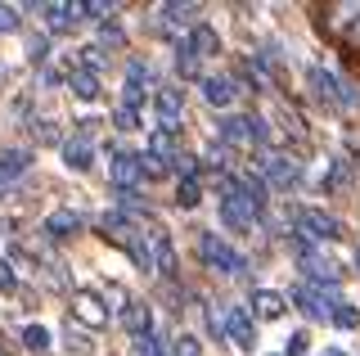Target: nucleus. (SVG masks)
<instances>
[{"mask_svg": "<svg viewBox=\"0 0 360 356\" xmlns=\"http://www.w3.org/2000/svg\"><path fill=\"white\" fill-rule=\"evenodd\" d=\"M82 230V212H72V208H54L50 217H45V235L50 239H68Z\"/></svg>", "mask_w": 360, "mask_h": 356, "instance_id": "obj_11", "label": "nucleus"}, {"mask_svg": "<svg viewBox=\"0 0 360 356\" xmlns=\"http://www.w3.org/2000/svg\"><path fill=\"white\" fill-rule=\"evenodd\" d=\"M202 99H207L212 108H225L234 99V86L225 82V77H202Z\"/></svg>", "mask_w": 360, "mask_h": 356, "instance_id": "obj_18", "label": "nucleus"}, {"mask_svg": "<svg viewBox=\"0 0 360 356\" xmlns=\"http://www.w3.org/2000/svg\"><path fill=\"white\" fill-rule=\"evenodd\" d=\"M32 136H37V140H45V144H54V140H59V131H54L50 122H41V127L32 122Z\"/></svg>", "mask_w": 360, "mask_h": 356, "instance_id": "obj_36", "label": "nucleus"}, {"mask_svg": "<svg viewBox=\"0 0 360 356\" xmlns=\"http://www.w3.org/2000/svg\"><path fill=\"white\" fill-rule=\"evenodd\" d=\"M122 325H127V333H135V338H144V333L153 329V311H149V303H122Z\"/></svg>", "mask_w": 360, "mask_h": 356, "instance_id": "obj_10", "label": "nucleus"}, {"mask_svg": "<svg viewBox=\"0 0 360 356\" xmlns=\"http://www.w3.org/2000/svg\"><path fill=\"white\" fill-rule=\"evenodd\" d=\"M108 176H112V185H117V194H131L135 185L144 181V163H140V153H112Z\"/></svg>", "mask_w": 360, "mask_h": 356, "instance_id": "obj_5", "label": "nucleus"}, {"mask_svg": "<svg viewBox=\"0 0 360 356\" xmlns=\"http://www.w3.org/2000/svg\"><path fill=\"white\" fill-rule=\"evenodd\" d=\"M72 316H77V320H86V325H104V320H108V311L99 307L90 293H77V298H72Z\"/></svg>", "mask_w": 360, "mask_h": 356, "instance_id": "obj_19", "label": "nucleus"}, {"mask_svg": "<svg viewBox=\"0 0 360 356\" xmlns=\"http://www.w3.org/2000/svg\"><path fill=\"white\" fill-rule=\"evenodd\" d=\"M9 194V185H5V176H0V198H5Z\"/></svg>", "mask_w": 360, "mask_h": 356, "instance_id": "obj_37", "label": "nucleus"}, {"mask_svg": "<svg viewBox=\"0 0 360 356\" xmlns=\"http://www.w3.org/2000/svg\"><path fill=\"white\" fill-rule=\"evenodd\" d=\"M176 68H180V77H198V54L180 41V50H176Z\"/></svg>", "mask_w": 360, "mask_h": 356, "instance_id": "obj_24", "label": "nucleus"}, {"mask_svg": "<svg viewBox=\"0 0 360 356\" xmlns=\"http://www.w3.org/2000/svg\"><path fill=\"white\" fill-rule=\"evenodd\" d=\"M185 46L194 50L198 59H207V54L221 50V37H217V27H212V23H194V27H189V41H185Z\"/></svg>", "mask_w": 360, "mask_h": 356, "instance_id": "obj_12", "label": "nucleus"}, {"mask_svg": "<svg viewBox=\"0 0 360 356\" xmlns=\"http://www.w3.org/2000/svg\"><path fill=\"white\" fill-rule=\"evenodd\" d=\"M307 82H311V91L320 95V99H329V104L342 99V77H333L329 68H320V63H311V68H307Z\"/></svg>", "mask_w": 360, "mask_h": 356, "instance_id": "obj_8", "label": "nucleus"}, {"mask_svg": "<svg viewBox=\"0 0 360 356\" xmlns=\"http://www.w3.org/2000/svg\"><path fill=\"white\" fill-rule=\"evenodd\" d=\"M63 163L72 167V172H90L95 167V149H90V140L86 136H72L63 144Z\"/></svg>", "mask_w": 360, "mask_h": 356, "instance_id": "obj_13", "label": "nucleus"}, {"mask_svg": "<svg viewBox=\"0 0 360 356\" xmlns=\"http://www.w3.org/2000/svg\"><path fill=\"white\" fill-rule=\"evenodd\" d=\"M131 352H135V356H162V343H158L153 333H144V338H135Z\"/></svg>", "mask_w": 360, "mask_h": 356, "instance_id": "obj_29", "label": "nucleus"}, {"mask_svg": "<svg viewBox=\"0 0 360 356\" xmlns=\"http://www.w3.org/2000/svg\"><path fill=\"white\" fill-rule=\"evenodd\" d=\"M45 54H50V41H45V37H37V41L27 46V59H32V63H45Z\"/></svg>", "mask_w": 360, "mask_h": 356, "instance_id": "obj_35", "label": "nucleus"}, {"mask_svg": "<svg viewBox=\"0 0 360 356\" xmlns=\"http://www.w3.org/2000/svg\"><path fill=\"white\" fill-rule=\"evenodd\" d=\"M333 325H342V329H356V325H360V311H356L352 303H338V307H333Z\"/></svg>", "mask_w": 360, "mask_h": 356, "instance_id": "obj_26", "label": "nucleus"}, {"mask_svg": "<svg viewBox=\"0 0 360 356\" xmlns=\"http://www.w3.org/2000/svg\"><path fill=\"white\" fill-rule=\"evenodd\" d=\"M257 208L248 203V194H243V185L239 181H225V194H221V221L230 230H239V235H248V230L257 226Z\"/></svg>", "mask_w": 360, "mask_h": 356, "instance_id": "obj_1", "label": "nucleus"}, {"mask_svg": "<svg viewBox=\"0 0 360 356\" xmlns=\"http://www.w3.org/2000/svg\"><path fill=\"white\" fill-rule=\"evenodd\" d=\"M176 153H180V144H176L172 131H153V136H149V153H144V158H153V163L172 167V163H176Z\"/></svg>", "mask_w": 360, "mask_h": 356, "instance_id": "obj_14", "label": "nucleus"}, {"mask_svg": "<svg viewBox=\"0 0 360 356\" xmlns=\"http://www.w3.org/2000/svg\"><path fill=\"white\" fill-rule=\"evenodd\" d=\"M32 167L27 149H0V176H22Z\"/></svg>", "mask_w": 360, "mask_h": 356, "instance_id": "obj_20", "label": "nucleus"}, {"mask_svg": "<svg viewBox=\"0 0 360 356\" xmlns=\"http://www.w3.org/2000/svg\"><path fill=\"white\" fill-rule=\"evenodd\" d=\"M221 140L225 144H252L248 140V117H221Z\"/></svg>", "mask_w": 360, "mask_h": 356, "instance_id": "obj_21", "label": "nucleus"}, {"mask_svg": "<svg viewBox=\"0 0 360 356\" xmlns=\"http://www.w3.org/2000/svg\"><path fill=\"white\" fill-rule=\"evenodd\" d=\"M198 198H202V190H198V176L180 181V194H176V203H180V208H198Z\"/></svg>", "mask_w": 360, "mask_h": 356, "instance_id": "obj_25", "label": "nucleus"}, {"mask_svg": "<svg viewBox=\"0 0 360 356\" xmlns=\"http://www.w3.org/2000/svg\"><path fill=\"white\" fill-rule=\"evenodd\" d=\"M194 14H198V5H162V23H194Z\"/></svg>", "mask_w": 360, "mask_h": 356, "instance_id": "obj_23", "label": "nucleus"}, {"mask_svg": "<svg viewBox=\"0 0 360 356\" xmlns=\"http://www.w3.org/2000/svg\"><path fill=\"white\" fill-rule=\"evenodd\" d=\"M172 356H198V338H189V333H180L172 343Z\"/></svg>", "mask_w": 360, "mask_h": 356, "instance_id": "obj_31", "label": "nucleus"}, {"mask_svg": "<svg viewBox=\"0 0 360 356\" xmlns=\"http://www.w3.org/2000/svg\"><path fill=\"white\" fill-rule=\"evenodd\" d=\"M356 262H360V253H356Z\"/></svg>", "mask_w": 360, "mask_h": 356, "instance_id": "obj_38", "label": "nucleus"}, {"mask_svg": "<svg viewBox=\"0 0 360 356\" xmlns=\"http://www.w3.org/2000/svg\"><path fill=\"white\" fill-rule=\"evenodd\" d=\"M22 348L45 356V348H50V329H45V325H27V329H22Z\"/></svg>", "mask_w": 360, "mask_h": 356, "instance_id": "obj_22", "label": "nucleus"}, {"mask_svg": "<svg viewBox=\"0 0 360 356\" xmlns=\"http://www.w3.org/2000/svg\"><path fill=\"white\" fill-rule=\"evenodd\" d=\"M297 176H302V167L292 163V158H284V153H262V181H266V185H275V190H288Z\"/></svg>", "mask_w": 360, "mask_h": 356, "instance_id": "obj_7", "label": "nucleus"}, {"mask_svg": "<svg viewBox=\"0 0 360 356\" xmlns=\"http://www.w3.org/2000/svg\"><path fill=\"white\" fill-rule=\"evenodd\" d=\"M122 50V46H127V37H122V27L117 23H104V32H99V50Z\"/></svg>", "mask_w": 360, "mask_h": 356, "instance_id": "obj_27", "label": "nucleus"}, {"mask_svg": "<svg viewBox=\"0 0 360 356\" xmlns=\"http://www.w3.org/2000/svg\"><path fill=\"white\" fill-rule=\"evenodd\" d=\"M112 122H117L122 131H135V127H140V108H127V104H122L117 113H112Z\"/></svg>", "mask_w": 360, "mask_h": 356, "instance_id": "obj_28", "label": "nucleus"}, {"mask_svg": "<svg viewBox=\"0 0 360 356\" xmlns=\"http://www.w3.org/2000/svg\"><path fill=\"white\" fill-rule=\"evenodd\" d=\"M18 280H14V266H9V258L0 253V293H14Z\"/></svg>", "mask_w": 360, "mask_h": 356, "instance_id": "obj_30", "label": "nucleus"}, {"mask_svg": "<svg viewBox=\"0 0 360 356\" xmlns=\"http://www.w3.org/2000/svg\"><path fill=\"white\" fill-rule=\"evenodd\" d=\"M198 253H202V262H207L212 271H221V275H243V266H248L243 253H239V248H230L225 239H217L212 230L198 239Z\"/></svg>", "mask_w": 360, "mask_h": 356, "instance_id": "obj_2", "label": "nucleus"}, {"mask_svg": "<svg viewBox=\"0 0 360 356\" xmlns=\"http://www.w3.org/2000/svg\"><path fill=\"white\" fill-rule=\"evenodd\" d=\"M0 32H18V9L14 5H0Z\"/></svg>", "mask_w": 360, "mask_h": 356, "instance_id": "obj_33", "label": "nucleus"}, {"mask_svg": "<svg viewBox=\"0 0 360 356\" xmlns=\"http://www.w3.org/2000/svg\"><path fill=\"white\" fill-rule=\"evenodd\" d=\"M307 348H311V343H307V333L297 329V333H288V352H284V356H307Z\"/></svg>", "mask_w": 360, "mask_h": 356, "instance_id": "obj_34", "label": "nucleus"}, {"mask_svg": "<svg viewBox=\"0 0 360 356\" xmlns=\"http://www.w3.org/2000/svg\"><path fill=\"white\" fill-rule=\"evenodd\" d=\"M292 226L302 230V235H311V239H338L342 235V221L338 217H329V212H320V208H302L297 217H292Z\"/></svg>", "mask_w": 360, "mask_h": 356, "instance_id": "obj_4", "label": "nucleus"}, {"mask_svg": "<svg viewBox=\"0 0 360 356\" xmlns=\"http://www.w3.org/2000/svg\"><path fill=\"white\" fill-rule=\"evenodd\" d=\"M225 338H230L239 352H252V343H257V325H252V311H248V307H239V303L225 307Z\"/></svg>", "mask_w": 360, "mask_h": 356, "instance_id": "obj_3", "label": "nucleus"}, {"mask_svg": "<svg viewBox=\"0 0 360 356\" xmlns=\"http://www.w3.org/2000/svg\"><path fill=\"white\" fill-rule=\"evenodd\" d=\"M158 131H180V113H185V91H180V86H162V91H158Z\"/></svg>", "mask_w": 360, "mask_h": 356, "instance_id": "obj_6", "label": "nucleus"}, {"mask_svg": "<svg viewBox=\"0 0 360 356\" xmlns=\"http://www.w3.org/2000/svg\"><path fill=\"white\" fill-rule=\"evenodd\" d=\"M252 316L279 320V316H284V293H275V288H257V293H252Z\"/></svg>", "mask_w": 360, "mask_h": 356, "instance_id": "obj_15", "label": "nucleus"}, {"mask_svg": "<svg viewBox=\"0 0 360 356\" xmlns=\"http://www.w3.org/2000/svg\"><path fill=\"white\" fill-rule=\"evenodd\" d=\"M41 14H45V23H50V32H68L77 23V18H82V5H41Z\"/></svg>", "mask_w": 360, "mask_h": 356, "instance_id": "obj_16", "label": "nucleus"}, {"mask_svg": "<svg viewBox=\"0 0 360 356\" xmlns=\"http://www.w3.org/2000/svg\"><path fill=\"white\" fill-rule=\"evenodd\" d=\"M68 86H72V95L77 99H99V77L90 72V68H72V77H68Z\"/></svg>", "mask_w": 360, "mask_h": 356, "instance_id": "obj_17", "label": "nucleus"}, {"mask_svg": "<svg viewBox=\"0 0 360 356\" xmlns=\"http://www.w3.org/2000/svg\"><path fill=\"white\" fill-rule=\"evenodd\" d=\"M108 14H112V5H99V0H86L82 5V18H99V23H104Z\"/></svg>", "mask_w": 360, "mask_h": 356, "instance_id": "obj_32", "label": "nucleus"}, {"mask_svg": "<svg viewBox=\"0 0 360 356\" xmlns=\"http://www.w3.org/2000/svg\"><path fill=\"white\" fill-rule=\"evenodd\" d=\"M149 243H153V266H158V275H167V280H172V275H176L172 235H167V230H149Z\"/></svg>", "mask_w": 360, "mask_h": 356, "instance_id": "obj_9", "label": "nucleus"}]
</instances>
